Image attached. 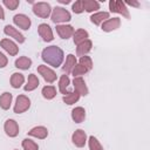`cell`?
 <instances>
[{"mask_svg":"<svg viewBox=\"0 0 150 150\" xmlns=\"http://www.w3.org/2000/svg\"><path fill=\"white\" fill-rule=\"evenodd\" d=\"M41 59L47 64L57 68L59 66L62 64L63 59H64V54H63V50L60 47H57V46H49V47H46L42 50Z\"/></svg>","mask_w":150,"mask_h":150,"instance_id":"obj_1","label":"cell"},{"mask_svg":"<svg viewBox=\"0 0 150 150\" xmlns=\"http://www.w3.org/2000/svg\"><path fill=\"white\" fill-rule=\"evenodd\" d=\"M50 19L54 23H63V22H68L71 20V15L70 13L60 6H56L52 9V14H50Z\"/></svg>","mask_w":150,"mask_h":150,"instance_id":"obj_2","label":"cell"},{"mask_svg":"<svg viewBox=\"0 0 150 150\" xmlns=\"http://www.w3.org/2000/svg\"><path fill=\"white\" fill-rule=\"evenodd\" d=\"M33 13L39 16V18H42V19H46L48 18L50 14H52V7L48 2H43V1H40V2H35L33 5Z\"/></svg>","mask_w":150,"mask_h":150,"instance_id":"obj_3","label":"cell"},{"mask_svg":"<svg viewBox=\"0 0 150 150\" xmlns=\"http://www.w3.org/2000/svg\"><path fill=\"white\" fill-rule=\"evenodd\" d=\"M109 9L112 13H118L122 16L130 19V14H129V9L127 8V6L124 5L123 1L121 0H110L109 1Z\"/></svg>","mask_w":150,"mask_h":150,"instance_id":"obj_4","label":"cell"},{"mask_svg":"<svg viewBox=\"0 0 150 150\" xmlns=\"http://www.w3.org/2000/svg\"><path fill=\"white\" fill-rule=\"evenodd\" d=\"M29 107H30V100L26 95H19L16 97L13 110L15 114H22V112L27 111L29 109Z\"/></svg>","mask_w":150,"mask_h":150,"instance_id":"obj_5","label":"cell"},{"mask_svg":"<svg viewBox=\"0 0 150 150\" xmlns=\"http://www.w3.org/2000/svg\"><path fill=\"white\" fill-rule=\"evenodd\" d=\"M38 73H39V74L43 77V80H45L46 82H48V83H53V82L56 81V73H55L52 68H49V67H47V66H45V64L38 66Z\"/></svg>","mask_w":150,"mask_h":150,"instance_id":"obj_6","label":"cell"},{"mask_svg":"<svg viewBox=\"0 0 150 150\" xmlns=\"http://www.w3.org/2000/svg\"><path fill=\"white\" fill-rule=\"evenodd\" d=\"M4 130H5L7 136L16 137L19 135V124H18V122L15 120L8 118V120H6V122L4 124Z\"/></svg>","mask_w":150,"mask_h":150,"instance_id":"obj_7","label":"cell"},{"mask_svg":"<svg viewBox=\"0 0 150 150\" xmlns=\"http://www.w3.org/2000/svg\"><path fill=\"white\" fill-rule=\"evenodd\" d=\"M13 22L15 26H18L19 28L23 29V30H27L30 28V25H32V21L29 19V16H27L26 14H16L13 16Z\"/></svg>","mask_w":150,"mask_h":150,"instance_id":"obj_8","label":"cell"},{"mask_svg":"<svg viewBox=\"0 0 150 150\" xmlns=\"http://www.w3.org/2000/svg\"><path fill=\"white\" fill-rule=\"evenodd\" d=\"M38 33H39V35L42 38V40H43L45 42H50V41L54 40L53 30H52L50 26L47 25V23H41V25H39V27H38Z\"/></svg>","mask_w":150,"mask_h":150,"instance_id":"obj_9","label":"cell"},{"mask_svg":"<svg viewBox=\"0 0 150 150\" xmlns=\"http://www.w3.org/2000/svg\"><path fill=\"white\" fill-rule=\"evenodd\" d=\"M73 86H74V91H76L77 94H80V96H87L88 95V93H89L88 87H87L84 80L81 76L74 77Z\"/></svg>","mask_w":150,"mask_h":150,"instance_id":"obj_10","label":"cell"},{"mask_svg":"<svg viewBox=\"0 0 150 150\" xmlns=\"http://www.w3.org/2000/svg\"><path fill=\"white\" fill-rule=\"evenodd\" d=\"M71 141L77 148H83L87 142V134L82 129H77L71 135Z\"/></svg>","mask_w":150,"mask_h":150,"instance_id":"obj_11","label":"cell"},{"mask_svg":"<svg viewBox=\"0 0 150 150\" xmlns=\"http://www.w3.org/2000/svg\"><path fill=\"white\" fill-rule=\"evenodd\" d=\"M121 26V19L120 18H109L101 25V29L103 32H112L120 28Z\"/></svg>","mask_w":150,"mask_h":150,"instance_id":"obj_12","label":"cell"},{"mask_svg":"<svg viewBox=\"0 0 150 150\" xmlns=\"http://www.w3.org/2000/svg\"><path fill=\"white\" fill-rule=\"evenodd\" d=\"M75 29L71 25H56V33L59 34V36L61 39H69L73 36Z\"/></svg>","mask_w":150,"mask_h":150,"instance_id":"obj_13","label":"cell"},{"mask_svg":"<svg viewBox=\"0 0 150 150\" xmlns=\"http://www.w3.org/2000/svg\"><path fill=\"white\" fill-rule=\"evenodd\" d=\"M4 33H5L6 35H8L9 38H13V39H14L15 41H18L19 43H23V42H25V36H23L16 28H14V27L11 26V25H6V26H5Z\"/></svg>","mask_w":150,"mask_h":150,"instance_id":"obj_14","label":"cell"},{"mask_svg":"<svg viewBox=\"0 0 150 150\" xmlns=\"http://www.w3.org/2000/svg\"><path fill=\"white\" fill-rule=\"evenodd\" d=\"M0 46H1L9 55H12V56H15V55L19 53V47H18V45H16L14 41L9 40V39H2V40L0 41Z\"/></svg>","mask_w":150,"mask_h":150,"instance_id":"obj_15","label":"cell"},{"mask_svg":"<svg viewBox=\"0 0 150 150\" xmlns=\"http://www.w3.org/2000/svg\"><path fill=\"white\" fill-rule=\"evenodd\" d=\"M28 135L32 137H36L39 139H45L48 136V130L46 127L39 125V127H34L28 131Z\"/></svg>","mask_w":150,"mask_h":150,"instance_id":"obj_16","label":"cell"},{"mask_svg":"<svg viewBox=\"0 0 150 150\" xmlns=\"http://www.w3.org/2000/svg\"><path fill=\"white\" fill-rule=\"evenodd\" d=\"M91 48H93V42H91V40L88 39V40L83 41L82 43L77 45V47H76V55L82 57V56L87 55L91 50Z\"/></svg>","mask_w":150,"mask_h":150,"instance_id":"obj_17","label":"cell"},{"mask_svg":"<svg viewBox=\"0 0 150 150\" xmlns=\"http://www.w3.org/2000/svg\"><path fill=\"white\" fill-rule=\"evenodd\" d=\"M109 12H96V13H94L91 16H90V21L94 23V25H96V26H100V25H102L105 20H108L109 19Z\"/></svg>","mask_w":150,"mask_h":150,"instance_id":"obj_18","label":"cell"},{"mask_svg":"<svg viewBox=\"0 0 150 150\" xmlns=\"http://www.w3.org/2000/svg\"><path fill=\"white\" fill-rule=\"evenodd\" d=\"M71 118L75 123H82L86 118V110L83 107H75L71 110Z\"/></svg>","mask_w":150,"mask_h":150,"instance_id":"obj_19","label":"cell"},{"mask_svg":"<svg viewBox=\"0 0 150 150\" xmlns=\"http://www.w3.org/2000/svg\"><path fill=\"white\" fill-rule=\"evenodd\" d=\"M76 63H77L76 56L73 55V54H68L67 57H66V62H64V64L62 67V70L66 73V75L69 74V73H71V70H73V68L75 67Z\"/></svg>","mask_w":150,"mask_h":150,"instance_id":"obj_20","label":"cell"},{"mask_svg":"<svg viewBox=\"0 0 150 150\" xmlns=\"http://www.w3.org/2000/svg\"><path fill=\"white\" fill-rule=\"evenodd\" d=\"M88 38H89V34H88V32H87L86 29H83V28H79V29L75 30L74 34H73L74 43H75L76 46L80 45V43H82L83 41L88 40Z\"/></svg>","mask_w":150,"mask_h":150,"instance_id":"obj_21","label":"cell"},{"mask_svg":"<svg viewBox=\"0 0 150 150\" xmlns=\"http://www.w3.org/2000/svg\"><path fill=\"white\" fill-rule=\"evenodd\" d=\"M39 79H38V76L35 75V74H29L28 75V80H27V83L25 84V87H23V89H25V91H32V90H34V89H36L38 87H39Z\"/></svg>","mask_w":150,"mask_h":150,"instance_id":"obj_22","label":"cell"},{"mask_svg":"<svg viewBox=\"0 0 150 150\" xmlns=\"http://www.w3.org/2000/svg\"><path fill=\"white\" fill-rule=\"evenodd\" d=\"M13 100V95L8 91H5L0 95V108L4 110H8L11 108V103Z\"/></svg>","mask_w":150,"mask_h":150,"instance_id":"obj_23","label":"cell"},{"mask_svg":"<svg viewBox=\"0 0 150 150\" xmlns=\"http://www.w3.org/2000/svg\"><path fill=\"white\" fill-rule=\"evenodd\" d=\"M9 81H11V86L14 89H19L25 82V76L21 73H13Z\"/></svg>","mask_w":150,"mask_h":150,"instance_id":"obj_24","label":"cell"},{"mask_svg":"<svg viewBox=\"0 0 150 150\" xmlns=\"http://www.w3.org/2000/svg\"><path fill=\"white\" fill-rule=\"evenodd\" d=\"M82 6H83V11L88 13L100 9V2L96 0H82Z\"/></svg>","mask_w":150,"mask_h":150,"instance_id":"obj_25","label":"cell"},{"mask_svg":"<svg viewBox=\"0 0 150 150\" xmlns=\"http://www.w3.org/2000/svg\"><path fill=\"white\" fill-rule=\"evenodd\" d=\"M15 67L22 70H27L32 67V60L27 56H20L19 59L15 60Z\"/></svg>","mask_w":150,"mask_h":150,"instance_id":"obj_26","label":"cell"},{"mask_svg":"<svg viewBox=\"0 0 150 150\" xmlns=\"http://www.w3.org/2000/svg\"><path fill=\"white\" fill-rule=\"evenodd\" d=\"M80 100V94H77L76 91H68L63 97H62V101L68 104V105H71L74 103H76L77 101Z\"/></svg>","mask_w":150,"mask_h":150,"instance_id":"obj_27","label":"cell"},{"mask_svg":"<svg viewBox=\"0 0 150 150\" xmlns=\"http://www.w3.org/2000/svg\"><path fill=\"white\" fill-rule=\"evenodd\" d=\"M41 94L46 100H53L56 96V89L54 86H45L41 90Z\"/></svg>","mask_w":150,"mask_h":150,"instance_id":"obj_28","label":"cell"},{"mask_svg":"<svg viewBox=\"0 0 150 150\" xmlns=\"http://www.w3.org/2000/svg\"><path fill=\"white\" fill-rule=\"evenodd\" d=\"M69 83H70V80H69V77H68V75H61V77H60V80H59V90L61 91V94H67L68 91H67V89H68V86H69Z\"/></svg>","mask_w":150,"mask_h":150,"instance_id":"obj_29","label":"cell"},{"mask_svg":"<svg viewBox=\"0 0 150 150\" xmlns=\"http://www.w3.org/2000/svg\"><path fill=\"white\" fill-rule=\"evenodd\" d=\"M88 71H90V70H89L86 66H83L81 62H77V63L75 64V67L73 68V70H71L74 77L81 76V75H83V74H86V73H88Z\"/></svg>","mask_w":150,"mask_h":150,"instance_id":"obj_30","label":"cell"},{"mask_svg":"<svg viewBox=\"0 0 150 150\" xmlns=\"http://www.w3.org/2000/svg\"><path fill=\"white\" fill-rule=\"evenodd\" d=\"M88 145L90 150H104L102 144L100 143V141L95 137V136H89L88 138Z\"/></svg>","mask_w":150,"mask_h":150,"instance_id":"obj_31","label":"cell"},{"mask_svg":"<svg viewBox=\"0 0 150 150\" xmlns=\"http://www.w3.org/2000/svg\"><path fill=\"white\" fill-rule=\"evenodd\" d=\"M22 148L23 150H39V145L30 138H25L22 141Z\"/></svg>","mask_w":150,"mask_h":150,"instance_id":"obj_32","label":"cell"},{"mask_svg":"<svg viewBox=\"0 0 150 150\" xmlns=\"http://www.w3.org/2000/svg\"><path fill=\"white\" fill-rule=\"evenodd\" d=\"M2 4L11 11H14L18 8V6L20 5V1L19 0H4Z\"/></svg>","mask_w":150,"mask_h":150,"instance_id":"obj_33","label":"cell"},{"mask_svg":"<svg viewBox=\"0 0 150 150\" xmlns=\"http://www.w3.org/2000/svg\"><path fill=\"white\" fill-rule=\"evenodd\" d=\"M71 9L75 14H81L83 12V6H82V0H77L71 6Z\"/></svg>","mask_w":150,"mask_h":150,"instance_id":"obj_34","label":"cell"},{"mask_svg":"<svg viewBox=\"0 0 150 150\" xmlns=\"http://www.w3.org/2000/svg\"><path fill=\"white\" fill-rule=\"evenodd\" d=\"M7 63H8L7 56H6L4 53L0 52V68H5V67L7 66Z\"/></svg>","mask_w":150,"mask_h":150,"instance_id":"obj_35","label":"cell"},{"mask_svg":"<svg viewBox=\"0 0 150 150\" xmlns=\"http://www.w3.org/2000/svg\"><path fill=\"white\" fill-rule=\"evenodd\" d=\"M124 5L127 6V5H129V6H134V7H139V2L138 1H125L124 2Z\"/></svg>","mask_w":150,"mask_h":150,"instance_id":"obj_36","label":"cell"},{"mask_svg":"<svg viewBox=\"0 0 150 150\" xmlns=\"http://www.w3.org/2000/svg\"><path fill=\"white\" fill-rule=\"evenodd\" d=\"M0 20H5V12H4L1 5H0Z\"/></svg>","mask_w":150,"mask_h":150,"instance_id":"obj_37","label":"cell"},{"mask_svg":"<svg viewBox=\"0 0 150 150\" xmlns=\"http://www.w3.org/2000/svg\"><path fill=\"white\" fill-rule=\"evenodd\" d=\"M59 1H60V2H61V4H66V5H67V4H69V2H70V1H69V0H59Z\"/></svg>","mask_w":150,"mask_h":150,"instance_id":"obj_38","label":"cell"},{"mask_svg":"<svg viewBox=\"0 0 150 150\" xmlns=\"http://www.w3.org/2000/svg\"><path fill=\"white\" fill-rule=\"evenodd\" d=\"M14 150H16V149H14Z\"/></svg>","mask_w":150,"mask_h":150,"instance_id":"obj_39","label":"cell"}]
</instances>
